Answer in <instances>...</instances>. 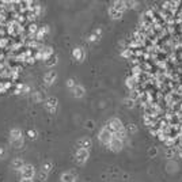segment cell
<instances>
[{"instance_id":"6da1fadb","label":"cell","mask_w":182,"mask_h":182,"mask_svg":"<svg viewBox=\"0 0 182 182\" xmlns=\"http://www.w3.org/2000/svg\"><path fill=\"white\" fill-rule=\"evenodd\" d=\"M109 129H111V131L114 132V133H117L118 131H121L122 127H121V122L118 121V120H111V121L109 122Z\"/></svg>"},{"instance_id":"277c9868","label":"cell","mask_w":182,"mask_h":182,"mask_svg":"<svg viewBox=\"0 0 182 182\" xmlns=\"http://www.w3.org/2000/svg\"><path fill=\"white\" fill-rule=\"evenodd\" d=\"M82 94H83V89H79V87H78V89H76V95H82Z\"/></svg>"},{"instance_id":"7a4b0ae2","label":"cell","mask_w":182,"mask_h":182,"mask_svg":"<svg viewBox=\"0 0 182 182\" xmlns=\"http://www.w3.org/2000/svg\"><path fill=\"white\" fill-rule=\"evenodd\" d=\"M121 140L120 139H117V137H113V139H111V142H110V145H111V148L113 149H120L121 148Z\"/></svg>"},{"instance_id":"3957f363","label":"cell","mask_w":182,"mask_h":182,"mask_svg":"<svg viewBox=\"0 0 182 182\" xmlns=\"http://www.w3.org/2000/svg\"><path fill=\"white\" fill-rule=\"evenodd\" d=\"M64 182H73L72 175H64Z\"/></svg>"}]
</instances>
